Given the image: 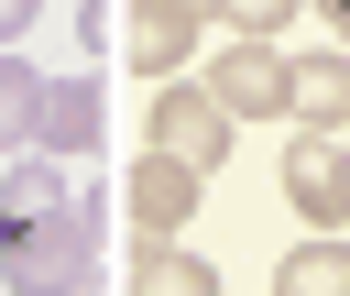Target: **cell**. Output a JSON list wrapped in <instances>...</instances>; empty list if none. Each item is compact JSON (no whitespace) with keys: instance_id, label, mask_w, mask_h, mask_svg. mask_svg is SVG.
I'll return each mask as SVG.
<instances>
[{"instance_id":"cell-11","label":"cell","mask_w":350,"mask_h":296,"mask_svg":"<svg viewBox=\"0 0 350 296\" xmlns=\"http://www.w3.org/2000/svg\"><path fill=\"white\" fill-rule=\"evenodd\" d=\"M55 197H66L55 164H11V175H0V219H33V208H55Z\"/></svg>"},{"instance_id":"cell-12","label":"cell","mask_w":350,"mask_h":296,"mask_svg":"<svg viewBox=\"0 0 350 296\" xmlns=\"http://www.w3.org/2000/svg\"><path fill=\"white\" fill-rule=\"evenodd\" d=\"M33 88H44V77L0 44V143H11V132H33Z\"/></svg>"},{"instance_id":"cell-17","label":"cell","mask_w":350,"mask_h":296,"mask_svg":"<svg viewBox=\"0 0 350 296\" xmlns=\"http://www.w3.org/2000/svg\"><path fill=\"white\" fill-rule=\"evenodd\" d=\"M197 11H208V0H197Z\"/></svg>"},{"instance_id":"cell-2","label":"cell","mask_w":350,"mask_h":296,"mask_svg":"<svg viewBox=\"0 0 350 296\" xmlns=\"http://www.w3.org/2000/svg\"><path fill=\"white\" fill-rule=\"evenodd\" d=\"M153 153H175V164H219L230 153V110L208 99V88H175V77H153Z\"/></svg>"},{"instance_id":"cell-16","label":"cell","mask_w":350,"mask_h":296,"mask_svg":"<svg viewBox=\"0 0 350 296\" xmlns=\"http://www.w3.org/2000/svg\"><path fill=\"white\" fill-rule=\"evenodd\" d=\"M328 22H339V33H350V0H328Z\"/></svg>"},{"instance_id":"cell-14","label":"cell","mask_w":350,"mask_h":296,"mask_svg":"<svg viewBox=\"0 0 350 296\" xmlns=\"http://www.w3.org/2000/svg\"><path fill=\"white\" fill-rule=\"evenodd\" d=\"M33 11H44V0H0V44H22V33H33Z\"/></svg>"},{"instance_id":"cell-3","label":"cell","mask_w":350,"mask_h":296,"mask_svg":"<svg viewBox=\"0 0 350 296\" xmlns=\"http://www.w3.org/2000/svg\"><path fill=\"white\" fill-rule=\"evenodd\" d=\"M197 0H131V22H120V55L142 66V77H175L186 66V44H197Z\"/></svg>"},{"instance_id":"cell-5","label":"cell","mask_w":350,"mask_h":296,"mask_svg":"<svg viewBox=\"0 0 350 296\" xmlns=\"http://www.w3.org/2000/svg\"><path fill=\"white\" fill-rule=\"evenodd\" d=\"M33 143L44 153H98V77H44L33 88Z\"/></svg>"},{"instance_id":"cell-9","label":"cell","mask_w":350,"mask_h":296,"mask_svg":"<svg viewBox=\"0 0 350 296\" xmlns=\"http://www.w3.org/2000/svg\"><path fill=\"white\" fill-rule=\"evenodd\" d=\"M273 296H350V241H306L273 263Z\"/></svg>"},{"instance_id":"cell-7","label":"cell","mask_w":350,"mask_h":296,"mask_svg":"<svg viewBox=\"0 0 350 296\" xmlns=\"http://www.w3.org/2000/svg\"><path fill=\"white\" fill-rule=\"evenodd\" d=\"M284 197H295L306 219H339V143H328V132H295V143H284Z\"/></svg>"},{"instance_id":"cell-15","label":"cell","mask_w":350,"mask_h":296,"mask_svg":"<svg viewBox=\"0 0 350 296\" xmlns=\"http://www.w3.org/2000/svg\"><path fill=\"white\" fill-rule=\"evenodd\" d=\"M339 219H350V153H339Z\"/></svg>"},{"instance_id":"cell-4","label":"cell","mask_w":350,"mask_h":296,"mask_svg":"<svg viewBox=\"0 0 350 296\" xmlns=\"http://www.w3.org/2000/svg\"><path fill=\"white\" fill-rule=\"evenodd\" d=\"M208 99H219L230 121H252V110H284V55H273L262 33H241V44L219 55V77H208Z\"/></svg>"},{"instance_id":"cell-6","label":"cell","mask_w":350,"mask_h":296,"mask_svg":"<svg viewBox=\"0 0 350 296\" xmlns=\"http://www.w3.org/2000/svg\"><path fill=\"white\" fill-rule=\"evenodd\" d=\"M120 208H131L153 241H164V230H186V219H197V164H175V153H142V164H131V186H120Z\"/></svg>"},{"instance_id":"cell-13","label":"cell","mask_w":350,"mask_h":296,"mask_svg":"<svg viewBox=\"0 0 350 296\" xmlns=\"http://www.w3.org/2000/svg\"><path fill=\"white\" fill-rule=\"evenodd\" d=\"M208 11H219L230 33H284V22H295V0H208Z\"/></svg>"},{"instance_id":"cell-1","label":"cell","mask_w":350,"mask_h":296,"mask_svg":"<svg viewBox=\"0 0 350 296\" xmlns=\"http://www.w3.org/2000/svg\"><path fill=\"white\" fill-rule=\"evenodd\" d=\"M88 274H98V219H88L77 197H55V208H33V219H0V285L66 296V285H88Z\"/></svg>"},{"instance_id":"cell-8","label":"cell","mask_w":350,"mask_h":296,"mask_svg":"<svg viewBox=\"0 0 350 296\" xmlns=\"http://www.w3.org/2000/svg\"><path fill=\"white\" fill-rule=\"evenodd\" d=\"M284 110L350 121V55H295V66H284Z\"/></svg>"},{"instance_id":"cell-10","label":"cell","mask_w":350,"mask_h":296,"mask_svg":"<svg viewBox=\"0 0 350 296\" xmlns=\"http://www.w3.org/2000/svg\"><path fill=\"white\" fill-rule=\"evenodd\" d=\"M131 296H219V274H208L197 252H164V241H153V252L131 263Z\"/></svg>"}]
</instances>
